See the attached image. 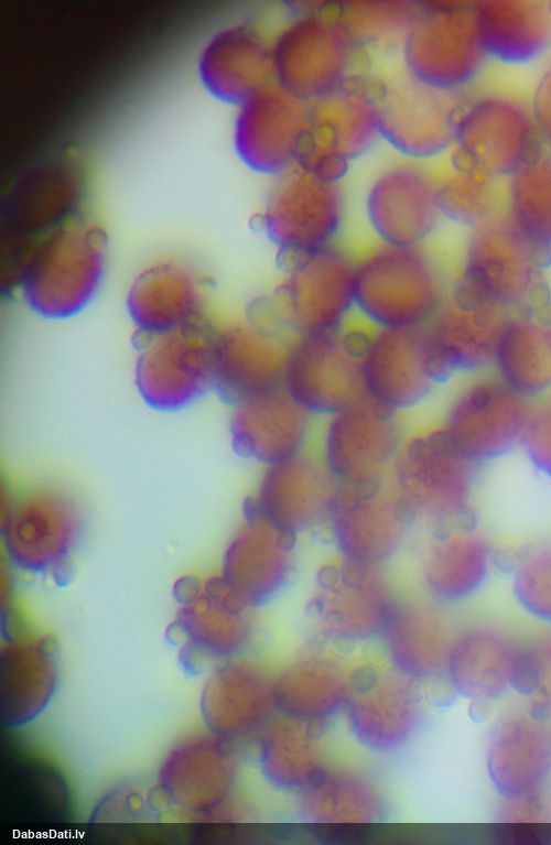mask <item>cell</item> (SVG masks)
Returning <instances> with one entry per match:
<instances>
[{
    "label": "cell",
    "instance_id": "6da1fadb",
    "mask_svg": "<svg viewBox=\"0 0 551 845\" xmlns=\"http://www.w3.org/2000/svg\"><path fill=\"white\" fill-rule=\"evenodd\" d=\"M478 467L437 424L406 432L388 481L428 530L474 519Z\"/></svg>",
    "mask_w": 551,
    "mask_h": 845
},
{
    "label": "cell",
    "instance_id": "7a4b0ae2",
    "mask_svg": "<svg viewBox=\"0 0 551 845\" xmlns=\"http://www.w3.org/2000/svg\"><path fill=\"white\" fill-rule=\"evenodd\" d=\"M447 288L421 247L380 245L356 261L355 312L374 329L425 328Z\"/></svg>",
    "mask_w": 551,
    "mask_h": 845
},
{
    "label": "cell",
    "instance_id": "3957f363",
    "mask_svg": "<svg viewBox=\"0 0 551 845\" xmlns=\"http://www.w3.org/2000/svg\"><path fill=\"white\" fill-rule=\"evenodd\" d=\"M457 278L508 313L551 318V258L503 215L469 229Z\"/></svg>",
    "mask_w": 551,
    "mask_h": 845
},
{
    "label": "cell",
    "instance_id": "277c9868",
    "mask_svg": "<svg viewBox=\"0 0 551 845\" xmlns=\"http://www.w3.org/2000/svg\"><path fill=\"white\" fill-rule=\"evenodd\" d=\"M105 260L106 236L98 226L62 223L31 251L19 280L22 296L43 317H71L97 292Z\"/></svg>",
    "mask_w": 551,
    "mask_h": 845
},
{
    "label": "cell",
    "instance_id": "5b68a950",
    "mask_svg": "<svg viewBox=\"0 0 551 845\" xmlns=\"http://www.w3.org/2000/svg\"><path fill=\"white\" fill-rule=\"evenodd\" d=\"M399 46L406 75L452 96L477 79L486 59L474 1L415 2Z\"/></svg>",
    "mask_w": 551,
    "mask_h": 845
},
{
    "label": "cell",
    "instance_id": "8992f818",
    "mask_svg": "<svg viewBox=\"0 0 551 845\" xmlns=\"http://www.w3.org/2000/svg\"><path fill=\"white\" fill-rule=\"evenodd\" d=\"M356 53L332 2H301L272 36L274 84L310 102L355 74Z\"/></svg>",
    "mask_w": 551,
    "mask_h": 845
},
{
    "label": "cell",
    "instance_id": "52a82bcc",
    "mask_svg": "<svg viewBox=\"0 0 551 845\" xmlns=\"http://www.w3.org/2000/svg\"><path fill=\"white\" fill-rule=\"evenodd\" d=\"M377 139L376 78L354 74L335 89L306 102L295 166L339 183L352 163Z\"/></svg>",
    "mask_w": 551,
    "mask_h": 845
},
{
    "label": "cell",
    "instance_id": "ba28073f",
    "mask_svg": "<svg viewBox=\"0 0 551 845\" xmlns=\"http://www.w3.org/2000/svg\"><path fill=\"white\" fill-rule=\"evenodd\" d=\"M338 183L293 166L276 176L259 215V226L283 268L334 246L344 221Z\"/></svg>",
    "mask_w": 551,
    "mask_h": 845
},
{
    "label": "cell",
    "instance_id": "9c48e42d",
    "mask_svg": "<svg viewBox=\"0 0 551 845\" xmlns=\"http://www.w3.org/2000/svg\"><path fill=\"white\" fill-rule=\"evenodd\" d=\"M528 104L501 93H483L458 105L450 165L507 180L540 147Z\"/></svg>",
    "mask_w": 551,
    "mask_h": 845
},
{
    "label": "cell",
    "instance_id": "30bf717a",
    "mask_svg": "<svg viewBox=\"0 0 551 845\" xmlns=\"http://www.w3.org/2000/svg\"><path fill=\"white\" fill-rule=\"evenodd\" d=\"M354 261L335 246L283 268L269 296L283 328L292 336L331 333L355 312Z\"/></svg>",
    "mask_w": 551,
    "mask_h": 845
},
{
    "label": "cell",
    "instance_id": "8fae6325",
    "mask_svg": "<svg viewBox=\"0 0 551 845\" xmlns=\"http://www.w3.org/2000/svg\"><path fill=\"white\" fill-rule=\"evenodd\" d=\"M406 435L400 415L360 396L322 419L314 451L338 486L388 480Z\"/></svg>",
    "mask_w": 551,
    "mask_h": 845
},
{
    "label": "cell",
    "instance_id": "7c38bea8",
    "mask_svg": "<svg viewBox=\"0 0 551 845\" xmlns=\"http://www.w3.org/2000/svg\"><path fill=\"white\" fill-rule=\"evenodd\" d=\"M369 331L347 326L292 336L282 387L312 416L324 419L360 396V360Z\"/></svg>",
    "mask_w": 551,
    "mask_h": 845
},
{
    "label": "cell",
    "instance_id": "4fadbf2b",
    "mask_svg": "<svg viewBox=\"0 0 551 845\" xmlns=\"http://www.w3.org/2000/svg\"><path fill=\"white\" fill-rule=\"evenodd\" d=\"M531 402L494 372H477L452 396L439 424L478 468L520 447Z\"/></svg>",
    "mask_w": 551,
    "mask_h": 845
},
{
    "label": "cell",
    "instance_id": "5bb4252c",
    "mask_svg": "<svg viewBox=\"0 0 551 845\" xmlns=\"http://www.w3.org/2000/svg\"><path fill=\"white\" fill-rule=\"evenodd\" d=\"M216 329L202 317L148 335L134 369L137 389L152 408L177 410L213 388Z\"/></svg>",
    "mask_w": 551,
    "mask_h": 845
},
{
    "label": "cell",
    "instance_id": "9a60e30c",
    "mask_svg": "<svg viewBox=\"0 0 551 845\" xmlns=\"http://www.w3.org/2000/svg\"><path fill=\"white\" fill-rule=\"evenodd\" d=\"M415 524L388 480L339 486L324 530L333 553L352 561L388 566Z\"/></svg>",
    "mask_w": 551,
    "mask_h": 845
},
{
    "label": "cell",
    "instance_id": "2e32d148",
    "mask_svg": "<svg viewBox=\"0 0 551 845\" xmlns=\"http://www.w3.org/2000/svg\"><path fill=\"white\" fill-rule=\"evenodd\" d=\"M314 573L313 610L328 632L342 638L382 632L399 597L387 566L333 553Z\"/></svg>",
    "mask_w": 551,
    "mask_h": 845
},
{
    "label": "cell",
    "instance_id": "e0dca14e",
    "mask_svg": "<svg viewBox=\"0 0 551 845\" xmlns=\"http://www.w3.org/2000/svg\"><path fill=\"white\" fill-rule=\"evenodd\" d=\"M458 105L453 96L404 73L376 78L379 139L404 159L422 161L450 152Z\"/></svg>",
    "mask_w": 551,
    "mask_h": 845
},
{
    "label": "cell",
    "instance_id": "ac0fdd59",
    "mask_svg": "<svg viewBox=\"0 0 551 845\" xmlns=\"http://www.w3.org/2000/svg\"><path fill=\"white\" fill-rule=\"evenodd\" d=\"M363 396L401 415L445 382L424 328H370L360 360Z\"/></svg>",
    "mask_w": 551,
    "mask_h": 845
},
{
    "label": "cell",
    "instance_id": "d6986e66",
    "mask_svg": "<svg viewBox=\"0 0 551 845\" xmlns=\"http://www.w3.org/2000/svg\"><path fill=\"white\" fill-rule=\"evenodd\" d=\"M418 560L422 594L444 608L479 596L503 566V554L471 519L429 530Z\"/></svg>",
    "mask_w": 551,
    "mask_h": 845
},
{
    "label": "cell",
    "instance_id": "ffe728a7",
    "mask_svg": "<svg viewBox=\"0 0 551 845\" xmlns=\"http://www.w3.org/2000/svg\"><path fill=\"white\" fill-rule=\"evenodd\" d=\"M338 488L311 448L260 467L246 508L300 539L325 528Z\"/></svg>",
    "mask_w": 551,
    "mask_h": 845
},
{
    "label": "cell",
    "instance_id": "44dd1931",
    "mask_svg": "<svg viewBox=\"0 0 551 845\" xmlns=\"http://www.w3.org/2000/svg\"><path fill=\"white\" fill-rule=\"evenodd\" d=\"M80 529L74 498L56 486L32 488L10 507L3 538L12 562L31 573H54L71 556Z\"/></svg>",
    "mask_w": 551,
    "mask_h": 845
},
{
    "label": "cell",
    "instance_id": "7402d4cb",
    "mask_svg": "<svg viewBox=\"0 0 551 845\" xmlns=\"http://www.w3.org/2000/svg\"><path fill=\"white\" fill-rule=\"evenodd\" d=\"M510 313L483 297L457 277L449 284L424 328L445 380L490 367L500 331Z\"/></svg>",
    "mask_w": 551,
    "mask_h": 845
},
{
    "label": "cell",
    "instance_id": "603a6c76",
    "mask_svg": "<svg viewBox=\"0 0 551 845\" xmlns=\"http://www.w3.org/2000/svg\"><path fill=\"white\" fill-rule=\"evenodd\" d=\"M484 768L499 799L548 790L551 783V715L525 704L500 714L486 739Z\"/></svg>",
    "mask_w": 551,
    "mask_h": 845
},
{
    "label": "cell",
    "instance_id": "cb8c5ba5",
    "mask_svg": "<svg viewBox=\"0 0 551 845\" xmlns=\"http://www.w3.org/2000/svg\"><path fill=\"white\" fill-rule=\"evenodd\" d=\"M364 210L380 245L421 247L442 219L436 180L418 161L393 163L367 186Z\"/></svg>",
    "mask_w": 551,
    "mask_h": 845
},
{
    "label": "cell",
    "instance_id": "d4e9b609",
    "mask_svg": "<svg viewBox=\"0 0 551 845\" xmlns=\"http://www.w3.org/2000/svg\"><path fill=\"white\" fill-rule=\"evenodd\" d=\"M278 325L249 313L216 332L213 388L231 405L282 387L290 339Z\"/></svg>",
    "mask_w": 551,
    "mask_h": 845
},
{
    "label": "cell",
    "instance_id": "484cf974",
    "mask_svg": "<svg viewBox=\"0 0 551 845\" xmlns=\"http://www.w3.org/2000/svg\"><path fill=\"white\" fill-rule=\"evenodd\" d=\"M298 540L245 507L225 545L219 575L248 604L267 602L291 581Z\"/></svg>",
    "mask_w": 551,
    "mask_h": 845
},
{
    "label": "cell",
    "instance_id": "4316f807",
    "mask_svg": "<svg viewBox=\"0 0 551 845\" xmlns=\"http://www.w3.org/2000/svg\"><path fill=\"white\" fill-rule=\"evenodd\" d=\"M306 102L276 84L241 105L234 121V148L250 170L278 176L295 166Z\"/></svg>",
    "mask_w": 551,
    "mask_h": 845
},
{
    "label": "cell",
    "instance_id": "83f0119b",
    "mask_svg": "<svg viewBox=\"0 0 551 845\" xmlns=\"http://www.w3.org/2000/svg\"><path fill=\"white\" fill-rule=\"evenodd\" d=\"M234 449L263 467L313 448L315 420L283 387L231 405Z\"/></svg>",
    "mask_w": 551,
    "mask_h": 845
},
{
    "label": "cell",
    "instance_id": "f1b7e54d",
    "mask_svg": "<svg viewBox=\"0 0 551 845\" xmlns=\"http://www.w3.org/2000/svg\"><path fill=\"white\" fill-rule=\"evenodd\" d=\"M521 639L496 621L476 620L454 629L445 671L452 687L477 705H495L512 693Z\"/></svg>",
    "mask_w": 551,
    "mask_h": 845
},
{
    "label": "cell",
    "instance_id": "f546056e",
    "mask_svg": "<svg viewBox=\"0 0 551 845\" xmlns=\"http://www.w3.org/2000/svg\"><path fill=\"white\" fill-rule=\"evenodd\" d=\"M198 73L215 97L239 106L274 84L272 37L250 22L228 24L203 47Z\"/></svg>",
    "mask_w": 551,
    "mask_h": 845
},
{
    "label": "cell",
    "instance_id": "4dcf8cb0",
    "mask_svg": "<svg viewBox=\"0 0 551 845\" xmlns=\"http://www.w3.org/2000/svg\"><path fill=\"white\" fill-rule=\"evenodd\" d=\"M478 36L486 58L505 65H528L551 47L550 1H474Z\"/></svg>",
    "mask_w": 551,
    "mask_h": 845
},
{
    "label": "cell",
    "instance_id": "1f68e13d",
    "mask_svg": "<svg viewBox=\"0 0 551 845\" xmlns=\"http://www.w3.org/2000/svg\"><path fill=\"white\" fill-rule=\"evenodd\" d=\"M203 283L177 261H161L141 271L129 288L127 308L147 335L164 333L201 317Z\"/></svg>",
    "mask_w": 551,
    "mask_h": 845
},
{
    "label": "cell",
    "instance_id": "d6a6232c",
    "mask_svg": "<svg viewBox=\"0 0 551 845\" xmlns=\"http://www.w3.org/2000/svg\"><path fill=\"white\" fill-rule=\"evenodd\" d=\"M493 372L532 402L551 391V318L511 313L495 347Z\"/></svg>",
    "mask_w": 551,
    "mask_h": 845
},
{
    "label": "cell",
    "instance_id": "836d02e7",
    "mask_svg": "<svg viewBox=\"0 0 551 845\" xmlns=\"http://www.w3.org/2000/svg\"><path fill=\"white\" fill-rule=\"evenodd\" d=\"M188 591L180 621L197 644L225 650L247 638L251 626L249 609L253 606L237 595L220 575L198 584L190 582Z\"/></svg>",
    "mask_w": 551,
    "mask_h": 845
},
{
    "label": "cell",
    "instance_id": "e575fe53",
    "mask_svg": "<svg viewBox=\"0 0 551 845\" xmlns=\"http://www.w3.org/2000/svg\"><path fill=\"white\" fill-rule=\"evenodd\" d=\"M504 216L551 258V150L540 149L507 180Z\"/></svg>",
    "mask_w": 551,
    "mask_h": 845
},
{
    "label": "cell",
    "instance_id": "d590c367",
    "mask_svg": "<svg viewBox=\"0 0 551 845\" xmlns=\"http://www.w3.org/2000/svg\"><path fill=\"white\" fill-rule=\"evenodd\" d=\"M501 568L521 614L542 628L551 627V535L504 555Z\"/></svg>",
    "mask_w": 551,
    "mask_h": 845
},
{
    "label": "cell",
    "instance_id": "8d00e7d4",
    "mask_svg": "<svg viewBox=\"0 0 551 845\" xmlns=\"http://www.w3.org/2000/svg\"><path fill=\"white\" fill-rule=\"evenodd\" d=\"M500 181L479 172L451 166L436 180L442 218L469 229L503 216Z\"/></svg>",
    "mask_w": 551,
    "mask_h": 845
},
{
    "label": "cell",
    "instance_id": "74e56055",
    "mask_svg": "<svg viewBox=\"0 0 551 845\" xmlns=\"http://www.w3.org/2000/svg\"><path fill=\"white\" fill-rule=\"evenodd\" d=\"M332 4L341 28L356 51H368L399 45L415 2L342 0Z\"/></svg>",
    "mask_w": 551,
    "mask_h": 845
},
{
    "label": "cell",
    "instance_id": "f35d334b",
    "mask_svg": "<svg viewBox=\"0 0 551 845\" xmlns=\"http://www.w3.org/2000/svg\"><path fill=\"white\" fill-rule=\"evenodd\" d=\"M489 833L497 843L507 845L551 843V795L548 790L500 799Z\"/></svg>",
    "mask_w": 551,
    "mask_h": 845
},
{
    "label": "cell",
    "instance_id": "ab89813d",
    "mask_svg": "<svg viewBox=\"0 0 551 845\" xmlns=\"http://www.w3.org/2000/svg\"><path fill=\"white\" fill-rule=\"evenodd\" d=\"M512 693L522 704L551 715V627L521 639Z\"/></svg>",
    "mask_w": 551,
    "mask_h": 845
},
{
    "label": "cell",
    "instance_id": "60d3db41",
    "mask_svg": "<svg viewBox=\"0 0 551 845\" xmlns=\"http://www.w3.org/2000/svg\"><path fill=\"white\" fill-rule=\"evenodd\" d=\"M520 448L530 466L551 480V391L531 402Z\"/></svg>",
    "mask_w": 551,
    "mask_h": 845
},
{
    "label": "cell",
    "instance_id": "b9f144b4",
    "mask_svg": "<svg viewBox=\"0 0 551 845\" xmlns=\"http://www.w3.org/2000/svg\"><path fill=\"white\" fill-rule=\"evenodd\" d=\"M528 105L540 141L551 150V61L539 75Z\"/></svg>",
    "mask_w": 551,
    "mask_h": 845
},
{
    "label": "cell",
    "instance_id": "7bdbcfd3",
    "mask_svg": "<svg viewBox=\"0 0 551 845\" xmlns=\"http://www.w3.org/2000/svg\"><path fill=\"white\" fill-rule=\"evenodd\" d=\"M550 7H551V1H550Z\"/></svg>",
    "mask_w": 551,
    "mask_h": 845
}]
</instances>
